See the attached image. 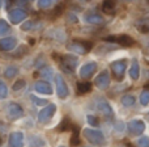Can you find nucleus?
<instances>
[{
    "instance_id": "1",
    "label": "nucleus",
    "mask_w": 149,
    "mask_h": 147,
    "mask_svg": "<svg viewBox=\"0 0 149 147\" xmlns=\"http://www.w3.org/2000/svg\"><path fill=\"white\" fill-rule=\"evenodd\" d=\"M52 57L56 62H59L60 65V68H62L64 72L67 74H73V71L76 70L77 67V58L74 55H71V54H67V55H60L59 53H52Z\"/></svg>"
},
{
    "instance_id": "2",
    "label": "nucleus",
    "mask_w": 149,
    "mask_h": 147,
    "mask_svg": "<svg viewBox=\"0 0 149 147\" xmlns=\"http://www.w3.org/2000/svg\"><path fill=\"white\" fill-rule=\"evenodd\" d=\"M82 134H84V137L86 138L88 142L92 143V145H94V146H103L105 142H106L105 135H103V133L100 132V130L84 129Z\"/></svg>"
},
{
    "instance_id": "3",
    "label": "nucleus",
    "mask_w": 149,
    "mask_h": 147,
    "mask_svg": "<svg viewBox=\"0 0 149 147\" xmlns=\"http://www.w3.org/2000/svg\"><path fill=\"white\" fill-rule=\"evenodd\" d=\"M67 49L70 51H73L76 54H86L88 51L93 49V44L89 41H82V39H79V41H74L72 44L67 45Z\"/></svg>"
},
{
    "instance_id": "4",
    "label": "nucleus",
    "mask_w": 149,
    "mask_h": 147,
    "mask_svg": "<svg viewBox=\"0 0 149 147\" xmlns=\"http://www.w3.org/2000/svg\"><path fill=\"white\" fill-rule=\"evenodd\" d=\"M126 68H127V59H118L111 63V72H113L115 80H118V82L123 80Z\"/></svg>"
},
{
    "instance_id": "5",
    "label": "nucleus",
    "mask_w": 149,
    "mask_h": 147,
    "mask_svg": "<svg viewBox=\"0 0 149 147\" xmlns=\"http://www.w3.org/2000/svg\"><path fill=\"white\" fill-rule=\"evenodd\" d=\"M55 112H56V105H55V104H47L38 113V121L41 122V124H47L49 121H51Z\"/></svg>"
},
{
    "instance_id": "6",
    "label": "nucleus",
    "mask_w": 149,
    "mask_h": 147,
    "mask_svg": "<svg viewBox=\"0 0 149 147\" xmlns=\"http://www.w3.org/2000/svg\"><path fill=\"white\" fill-rule=\"evenodd\" d=\"M55 83H56V93H58V97L64 100V98L68 97V93H70V89H68V85L65 83L64 77L62 75L58 74L55 76Z\"/></svg>"
},
{
    "instance_id": "7",
    "label": "nucleus",
    "mask_w": 149,
    "mask_h": 147,
    "mask_svg": "<svg viewBox=\"0 0 149 147\" xmlns=\"http://www.w3.org/2000/svg\"><path fill=\"white\" fill-rule=\"evenodd\" d=\"M7 114L9 117V120L15 121V120H18L24 116V109L17 103H10L7 106Z\"/></svg>"
},
{
    "instance_id": "8",
    "label": "nucleus",
    "mask_w": 149,
    "mask_h": 147,
    "mask_svg": "<svg viewBox=\"0 0 149 147\" xmlns=\"http://www.w3.org/2000/svg\"><path fill=\"white\" fill-rule=\"evenodd\" d=\"M127 127H128V132L132 135H141L145 130V124L141 120H131L127 124Z\"/></svg>"
},
{
    "instance_id": "9",
    "label": "nucleus",
    "mask_w": 149,
    "mask_h": 147,
    "mask_svg": "<svg viewBox=\"0 0 149 147\" xmlns=\"http://www.w3.org/2000/svg\"><path fill=\"white\" fill-rule=\"evenodd\" d=\"M95 71H97V63L86 62L85 65L81 66V68H80V71H79V75L82 79H89V77H92L93 75L95 74Z\"/></svg>"
},
{
    "instance_id": "10",
    "label": "nucleus",
    "mask_w": 149,
    "mask_h": 147,
    "mask_svg": "<svg viewBox=\"0 0 149 147\" xmlns=\"http://www.w3.org/2000/svg\"><path fill=\"white\" fill-rule=\"evenodd\" d=\"M28 16V12L22 8H15V9L9 11V20L12 24H20L21 21H24Z\"/></svg>"
},
{
    "instance_id": "11",
    "label": "nucleus",
    "mask_w": 149,
    "mask_h": 147,
    "mask_svg": "<svg viewBox=\"0 0 149 147\" xmlns=\"http://www.w3.org/2000/svg\"><path fill=\"white\" fill-rule=\"evenodd\" d=\"M94 84L97 85V88H100V89H106V88H109V85H110V74H109V71L107 70L101 71L100 75L95 77Z\"/></svg>"
},
{
    "instance_id": "12",
    "label": "nucleus",
    "mask_w": 149,
    "mask_h": 147,
    "mask_svg": "<svg viewBox=\"0 0 149 147\" xmlns=\"http://www.w3.org/2000/svg\"><path fill=\"white\" fill-rule=\"evenodd\" d=\"M97 109L103 117L106 118H111L114 116V112H113V108L110 106V104L105 100V98H100L97 101Z\"/></svg>"
},
{
    "instance_id": "13",
    "label": "nucleus",
    "mask_w": 149,
    "mask_h": 147,
    "mask_svg": "<svg viewBox=\"0 0 149 147\" xmlns=\"http://www.w3.org/2000/svg\"><path fill=\"white\" fill-rule=\"evenodd\" d=\"M9 147H24V134L21 132H13L9 134Z\"/></svg>"
},
{
    "instance_id": "14",
    "label": "nucleus",
    "mask_w": 149,
    "mask_h": 147,
    "mask_svg": "<svg viewBox=\"0 0 149 147\" xmlns=\"http://www.w3.org/2000/svg\"><path fill=\"white\" fill-rule=\"evenodd\" d=\"M17 45V39L15 37H5V38L0 39V50L1 51H9V50L15 49Z\"/></svg>"
},
{
    "instance_id": "15",
    "label": "nucleus",
    "mask_w": 149,
    "mask_h": 147,
    "mask_svg": "<svg viewBox=\"0 0 149 147\" xmlns=\"http://www.w3.org/2000/svg\"><path fill=\"white\" fill-rule=\"evenodd\" d=\"M34 89L38 93H43V95H51L52 93V87L50 85L49 82H43V80H39L34 84Z\"/></svg>"
},
{
    "instance_id": "16",
    "label": "nucleus",
    "mask_w": 149,
    "mask_h": 147,
    "mask_svg": "<svg viewBox=\"0 0 149 147\" xmlns=\"http://www.w3.org/2000/svg\"><path fill=\"white\" fill-rule=\"evenodd\" d=\"M85 21L88 24H93V25H101L105 23L102 16H100L98 13H90V15H85Z\"/></svg>"
},
{
    "instance_id": "17",
    "label": "nucleus",
    "mask_w": 149,
    "mask_h": 147,
    "mask_svg": "<svg viewBox=\"0 0 149 147\" xmlns=\"http://www.w3.org/2000/svg\"><path fill=\"white\" fill-rule=\"evenodd\" d=\"M115 42L122 46H134L135 45V39L131 36H127V34H122V36L115 37Z\"/></svg>"
},
{
    "instance_id": "18",
    "label": "nucleus",
    "mask_w": 149,
    "mask_h": 147,
    "mask_svg": "<svg viewBox=\"0 0 149 147\" xmlns=\"http://www.w3.org/2000/svg\"><path fill=\"white\" fill-rule=\"evenodd\" d=\"M128 74H130V77H131L132 80L139 79V76H140V66H139V63H137V60H134V63H132Z\"/></svg>"
},
{
    "instance_id": "19",
    "label": "nucleus",
    "mask_w": 149,
    "mask_h": 147,
    "mask_svg": "<svg viewBox=\"0 0 149 147\" xmlns=\"http://www.w3.org/2000/svg\"><path fill=\"white\" fill-rule=\"evenodd\" d=\"M92 88H93V85L90 82H79L77 83V92L81 93V95L90 92Z\"/></svg>"
},
{
    "instance_id": "20",
    "label": "nucleus",
    "mask_w": 149,
    "mask_h": 147,
    "mask_svg": "<svg viewBox=\"0 0 149 147\" xmlns=\"http://www.w3.org/2000/svg\"><path fill=\"white\" fill-rule=\"evenodd\" d=\"M72 137H71V146H79L80 145V135H79V126H76V125H73L72 126Z\"/></svg>"
},
{
    "instance_id": "21",
    "label": "nucleus",
    "mask_w": 149,
    "mask_h": 147,
    "mask_svg": "<svg viewBox=\"0 0 149 147\" xmlns=\"http://www.w3.org/2000/svg\"><path fill=\"white\" fill-rule=\"evenodd\" d=\"M72 122H71V120L68 118V117H64L63 118V121L59 124V126H58V130L59 132H67V130H71L72 129Z\"/></svg>"
},
{
    "instance_id": "22",
    "label": "nucleus",
    "mask_w": 149,
    "mask_h": 147,
    "mask_svg": "<svg viewBox=\"0 0 149 147\" xmlns=\"http://www.w3.org/2000/svg\"><path fill=\"white\" fill-rule=\"evenodd\" d=\"M115 7H116V4H115V1H103L102 3V11L105 13H114V11H115Z\"/></svg>"
},
{
    "instance_id": "23",
    "label": "nucleus",
    "mask_w": 149,
    "mask_h": 147,
    "mask_svg": "<svg viewBox=\"0 0 149 147\" xmlns=\"http://www.w3.org/2000/svg\"><path fill=\"white\" fill-rule=\"evenodd\" d=\"M17 74H18V68L16 67V66H9V67H7V68H5V71H4L5 77H8V79L15 77Z\"/></svg>"
},
{
    "instance_id": "24",
    "label": "nucleus",
    "mask_w": 149,
    "mask_h": 147,
    "mask_svg": "<svg viewBox=\"0 0 149 147\" xmlns=\"http://www.w3.org/2000/svg\"><path fill=\"white\" fill-rule=\"evenodd\" d=\"M122 104L124 106H132L135 104V96L132 95H124L122 97Z\"/></svg>"
},
{
    "instance_id": "25",
    "label": "nucleus",
    "mask_w": 149,
    "mask_h": 147,
    "mask_svg": "<svg viewBox=\"0 0 149 147\" xmlns=\"http://www.w3.org/2000/svg\"><path fill=\"white\" fill-rule=\"evenodd\" d=\"M37 28H38V24L36 21H26L25 24L21 25L22 30H31V29H37Z\"/></svg>"
},
{
    "instance_id": "26",
    "label": "nucleus",
    "mask_w": 149,
    "mask_h": 147,
    "mask_svg": "<svg viewBox=\"0 0 149 147\" xmlns=\"http://www.w3.org/2000/svg\"><path fill=\"white\" fill-rule=\"evenodd\" d=\"M7 96H8V88L5 85V83L0 80V100H4Z\"/></svg>"
},
{
    "instance_id": "27",
    "label": "nucleus",
    "mask_w": 149,
    "mask_h": 147,
    "mask_svg": "<svg viewBox=\"0 0 149 147\" xmlns=\"http://www.w3.org/2000/svg\"><path fill=\"white\" fill-rule=\"evenodd\" d=\"M9 24L7 23L5 20H0V36H3V34L8 33L9 32Z\"/></svg>"
},
{
    "instance_id": "28",
    "label": "nucleus",
    "mask_w": 149,
    "mask_h": 147,
    "mask_svg": "<svg viewBox=\"0 0 149 147\" xmlns=\"http://www.w3.org/2000/svg\"><path fill=\"white\" fill-rule=\"evenodd\" d=\"M140 104L141 105H148L149 104V91H143L140 95Z\"/></svg>"
},
{
    "instance_id": "29",
    "label": "nucleus",
    "mask_w": 149,
    "mask_h": 147,
    "mask_svg": "<svg viewBox=\"0 0 149 147\" xmlns=\"http://www.w3.org/2000/svg\"><path fill=\"white\" fill-rule=\"evenodd\" d=\"M52 4H54L52 0H39L38 1V7L41 8V9H49Z\"/></svg>"
},
{
    "instance_id": "30",
    "label": "nucleus",
    "mask_w": 149,
    "mask_h": 147,
    "mask_svg": "<svg viewBox=\"0 0 149 147\" xmlns=\"http://www.w3.org/2000/svg\"><path fill=\"white\" fill-rule=\"evenodd\" d=\"M30 98H31V101H33V103L36 104L37 106L47 105V100H43V98H38V97H36L34 95H31V96H30Z\"/></svg>"
},
{
    "instance_id": "31",
    "label": "nucleus",
    "mask_w": 149,
    "mask_h": 147,
    "mask_svg": "<svg viewBox=\"0 0 149 147\" xmlns=\"http://www.w3.org/2000/svg\"><path fill=\"white\" fill-rule=\"evenodd\" d=\"M26 85V82L24 79H20V80H17V82L15 83V84L12 85V89L13 91H20V89H22Z\"/></svg>"
},
{
    "instance_id": "32",
    "label": "nucleus",
    "mask_w": 149,
    "mask_h": 147,
    "mask_svg": "<svg viewBox=\"0 0 149 147\" xmlns=\"http://www.w3.org/2000/svg\"><path fill=\"white\" fill-rule=\"evenodd\" d=\"M86 121H88V124L92 125V126H97L98 125V118L95 116H93V114L86 116Z\"/></svg>"
},
{
    "instance_id": "33",
    "label": "nucleus",
    "mask_w": 149,
    "mask_h": 147,
    "mask_svg": "<svg viewBox=\"0 0 149 147\" xmlns=\"http://www.w3.org/2000/svg\"><path fill=\"white\" fill-rule=\"evenodd\" d=\"M137 146L139 147H149V138L141 137L139 141H137Z\"/></svg>"
},
{
    "instance_id": "34",
    "label": "nucleus",
    "mask_w": 149,
    "mask_h": 147,
    "mask_svg": "<svg viewBox=\"0 0 149 147\" xmlns=\"http://www.w3.org/2000/svg\"><path fill=\"white\" fill-rule=\"evenodd\" d=\"M63 9H64V5H63V4H59L56 8H55L54 15H55V16H60V15L63 13Z\"/></svg>"
},
{
    "instance_id": "35",
    "label": "nucleus",
    "mask_w": 149,
    "mask_h": 147,
    "mask_svg": "<svg viewBox=\"0 0 149 147\" xmlns=\"http://www.w3.org/2000/svg\"><path fill=\"white\" fill-rule=\"evenodd\" d=\"M68 21H71V23H72V24L79 23V20H77V17L73 15V13H68Z\"/></svg>"
},
{
    "instance_id": "36",
    "label": "nucleus",
    "mask_w": 149,
    "mask_h": 147,
    "mask_svg": "<svg viewBox=\"0 0 149 147\" xmlns=\"http://www.w3.org/2000/svg\"><path fill=\"white\" fill-rule=\"evenodd\" d=\"M22 51H26V47L25 46H21L20 49L17 50V53H15V57H21V55H24Z\"/></svg>"
},
{
    "instance_id": "37",
    "label": "nucleus",
    "mask_w": 149,
    "mask_h": 147,
    "mask_svg": "<svg viewBox=\"0 0 149 147\" xmlns=\"http://www.w3.org/2000/svg\"><path fill=\"white\" fill-rule=\"evenodd\" d=\"M0 145H1V139H0Z\"/></svg>"
},
{
    "instance_id": "38",
    "label": "nucleus",
    "mask_w": 149,
    "mask_h": 147,
    "mask_svg": "<svg viewBox=\"0 0 149 147\" xmlns=\"http://www.w3.org/2000/svg\"><path fill=\"white\" fill-rule=\"evenodd\" d=\"M59 147H65V146H59Z\"/></svg>"
}]
</instances>
